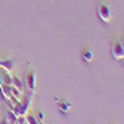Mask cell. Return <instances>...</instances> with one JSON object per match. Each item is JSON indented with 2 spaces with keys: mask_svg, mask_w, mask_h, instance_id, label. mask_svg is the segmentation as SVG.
I'll list each match as a JSON object with an SVG mask.
<instances>
[{
  "mask_svg": "<svg viewBox=\"0 0 124 124\" xmlns=\"http://www.w3.org/2000/svg\"><path fill=\"white\" fill-rule=\"evenodd\" d=\"M98 16L102 22H109L111 18H112V12H111V8L108 3H101L98 6Z\"/></svg>",
  "mask_w": 124,
  "mask_h": 124,
  "instance_id": "obj_1",
  "label": "cell"
},
{
  "mask_svg": "<svg viewBox=\"0 0 124 124\" xmlns=\"http://www.w3.org/2000/svg\"><path fill=\"white\" fill-rule=\"evenodd\" d=\"M111 53H112V58H114V59H117V61L124 58V47H123L121 40H115V41L112 43Z\"/></svg>",
  "mask_w": 124,
  "mask_h": 124,
  "instance_id": "obj_2",
  "label": "cell"
},
{
  "mask_svg": "<svg viewBox=\"0 0 124 124\" xmlns=\"http://www.w3.org/2000/svg\"><path fill=\"white\" fill-rule=\"evenodd\" d=\"M25 84H27V89L31 92V93H36V71L34 70H30L27 72V78H25Z\"/></svg>",
  "mask_w": 124,
  "mask_h": 124,
  "instance_id": "obj_3",
  "label": "cell"
},
{
  "mask_svg": "<svg viewBox=\"0 0 124 124\" xmlns=\"http://www.w3.org/2000/svg\"><path fill=\"white\" fill-rule=\"evenodd\" d=\"M5 120H6L9 124H16V123H18V117L15 115L13 111H10V109L6 111V114H5Z\"/></svg>",
  "mask_w": 124,
  "mask_h": 124,
  "instance_id": "obj_4",
  "label": "cell"
},
{
  "mask_svg": "<svg viewBox=\"0 0 124 124\" xmlns=\"http://www.w3.org/2000/svg\"><path fill=\"white\" fill-rule=\"evenodd\" d=\"M58 108L61 109L62 114H67V111L71 108V102H68V101H58Z\"/></svg>",
  "mask_w": 124,
  "mask_h": 124,
  "instance_id": "obj_5",
  "label": "cell"
},
{
  "mask_svg": "<svg viewBox=\"0 0 124 124\" xmlns=\"http://www.w3.org/2000/svg\"><path fill=\"white\" fill-rule=\"evenodd\" d=\"M13 65H15V62L12 59H8V61H2V68L6 71V72H12L13 71Z\"/></svg>",
  "mask_w": 124,
  "mask_h": 124,
  "instance_id": "obj_6",
  "label": "cell"
},
{
  "mask_svg": "<svg viewBox=\"0 0 124 124\" xmlns=\"http://www.w3.org/2000/svg\"><path fill=\"white\" fill-rule=\"evenodd\" d=\"M0 92L3 93V96H5V99H6V101H8V99H12V92H10V86H6V84L0 86Z\"/></svg>",
  "mask_w": 124,
  "mask_h": 124,
  "instance_id": "obj_7",
  "label": "cell"
},
{
  "mask_svg": "<svg viewBox=\"0 0 124 124\" xmlns=\"http://www.w3.org/2000/svg\"><path fill=\"white\" fill-rule=\"evenodd\" d=\"M12 86L16 87V89H19L21 92H24V84L19 80V77H16V75H12Z\"/></svg>",
  "mask_w": 124,
  "mask_h": 124,
  "instance_id": "obj_8",
  "label": "cell"
},
{
  "mask_svg": "<svg viewBox=\"0 0 124 124\" xmlns=\"http://www.w3.org/2000/svg\"><path fill=\"white\" fill-rule=\"evenodd\" d=\"M81 55H83V59H84L86 62H92V61H93V52H92L90 49H83Z\"/></svg>",
  "mask_w": 124,
  "mask_h": 124,
  "instance_id": "obj_9",
  "label": "cell"
},
{
  "mask_svg": "<svg viewBox=\"0 0 124 124\" xmlns=\"http://www.w3.org/2000/svg\"><path fill=\"white\" fill-rule=\"evenodd\" d=\"M25 120H27V124H40L39 121H37V118H36V115H33V114H27L25 115Z\"/></svg>",
  "mask_w": 124,
  "mask_h": 124,
  "instance_id": "obj_10",
  "label": "cell"
},
{
  "mask_svg": "<svg viewBox=\"0 0 124 124\" xmlns=\"http://www.w3.org/2000/svg\"><path fill=\"white\" fill-rule=\"evenodd\" d=\"M3 84L6 86H12V75L9 72H6V75L3 77Z\"/></svg>",
  "mask_w": 124,
  "mask_h": 124,
  "instance_id": "obj_11",
  "label": "cell"
},
{
  "mask_svg": "<svg viewBox=\"0 0 124 124\" xmlns=\"http://www.w3.org/2000/svg\"><path fill=\"white\" fill-rule=\"evenodd\" d=\"M36 118H37V121H39L40 124H43V123H44V111H41V109H40V111L37 112Z\"/></svg>",
  "mask_w": 124,
  "mask_h": 124,
  "instance_id": "obj_12",
  "label": "cell"
},
{
  "mask_svg": "<svg viewBox=\"0 0 124 124\" xmlns=\"http://www.w3.org/2000/svg\"><path fill=\"white\" fill-rule=\"evenodd\" d=\"M16 124H27L25 117H18V123H16Z\"/></svg>",
  "mask_w": 124,
  "mask_h": 124,
  "instance_id": "obj_13",
  "label": "cell"
},
{
  "mask_svg": "<svg viewBox=\"0 0 124 124\" xmlns=\"http://www.w3.org/2000/svg\"><path fill=\"white\" fill-rule=\"evenodd\" d=\"M0 124H9V123H8L5 118H3V120H0Z\"/></svg>",
  "mask_w": 124,
  "mask_h": 124,
  "instance_id": "obj_14",
  "label": "cell"
},
{
  "mask_svg": "<svg viewBox=\"0 0 124 124\" xmlns=\"http://www.w3.org/2000/svg\"><path fill=\"white\" fill-rule=\"evenodd\" d=\"M0 86H3V77L0 75Z\"/></svg>",
  "mask_w": 124,
  "mask_h": 124,
  "instance_id": "obj_15",
  "label": "cell"
},
{
  "mask_svg": "<svg viewBox=\"0 0 124 124\" xmlns=\"http://www.w3.org/2000/svg\"><path fill=\"white\" fill-rule=\"evenodd\" d=\"M121 43H123V47H124V39H123V40H121Z\"/></svg>",
  "mask_w": 124,
  "mask_h": 124,
  "instance_id": "obj_16",
  "label": "cell"
},
{
  "mask_svg": "<svg viewBox=\"0 0 124 124\" xmlns=\"http://www.w3.org/2000/svg\"><path fill=\"white\" fill-rule=\"evenodd\" d=\"M0 68H2V61H0Z\"/></svg>",
  "mask_w": 124,
  "mask_h": 124,
  "instance_id": "obj_17",
  "label": "cell"
}]
</instances>
